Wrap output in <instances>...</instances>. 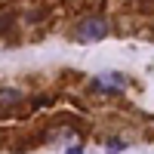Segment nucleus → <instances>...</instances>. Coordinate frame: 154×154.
Wrapping results in <instances>:
<instances>
[{
    "mask_svg": "<svg viewBox=\"0 0 154 154\" xmlns=\"http://www.w3.org/2000/svg\"><path fill=\"white\" fill-rule=\"evenodd\" d=\"M9 22H12L9 16H3V19H0V31H6V28H9Z\"/></svg>",
    "mask_w": 154,
    "mask_h": 154,
    "instance_id": "nucleus-5",
    "label": "nucleus"
},
{
    "mask_svg": "<svg viewBox=\"0 0 154 154\" xmlns=\"http://www.w3.org/2000/svg\"><path fill=\"white\" fill-rule=\"evenodd\" d=\"M22 99V93L19 89H12V86H6L3 93H0V108H6V105H12V102H19Z\"/></svg>",
    "mask_w": 154,
    "mask_h": 154,
    "instance_id": "nucleus-3",
    "label": "nucleus"
},
{
    "mask_svg": "<svg viewBox=\"0 0 154 154\" xmlns=\"http://www.w3.org/2000/svg\"><path fill=\"white\" fill-rule=\"evenodd\" d=\"M77 40H83V43H93V40H102V37L108 34V22L102 19V16H86L80 25H77Z\"/></svg>",
    "mask_w": 154,
    "mask_h": 154,
    "instance_id": "nucleus-1",
    "label": "nucleus"
},
{
    "mask_svg": "<svg viewBox=\"0 0 154 154\" xmlns=\"http://www.w3.org/2000/svg\"><path fill=\"white\" fill-rule=\"evenodd\" d=\"M126 148V142H108V151L114 154V151H123Z\"/></svg>",
    "mask_w": 154,
    "mask_h": 154,
    "instance_id": "nucleus-4",
    "label": "nucleus"
},
{
    "mask_svg": "<svg viewBox=\"0 0 154 154\" xmlns=\"http://www.w3.org/2000/svg\"><path fill=\"white\" fill-rule=\"evenodd\" d=\"M65 154H83V148H68Z\"/></svg>",
    "mask_w": 154,
    "mask_h": 154,
    "instance_id": "nucleus-6",
    "label": "nucleus"
},
{
    "mask_svg": "<svg viewBox=\"0 0 154 154\" xmlns=\"http://www.w3.org/2000/svg\"><path fill=\"white\" fill-rule=\"evenodd\" d=\"M93 86H96V89H102V93H120V89L126 86V80H123L120 74H105V77H99Z\"/></svg>",
    "mask_w": 154,
    "mask_h": 154,
    "instance_id": "nucleus-2",
    "label": "nucleus"
}]
</instances>
